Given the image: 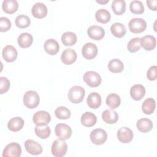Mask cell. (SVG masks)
I'll list each match as a JSON object with an SVG mask.
<instances>
[{
    "mask_svg": "<svg viewBox=\"0 0 157 157\" xmlns=\"http://www.w3.org/2000/svg\"><path fill=\"white\" fill-rule=\"evenodd\" d=\"M85 95L84 88L78 85H75L70 88L67 94L68 99L74 104H78L81 102Z\"/></svg>",
    "mask_w": 157,
    "mask_h": 157,
    "instance_id": "1",
    "label": "cell"
},
{
    "mask_svg": "<svg viewBox=\"0 0 157 157\" xmlns=\"http://www.w3.org/2000/svg\"><path fill=\"white\" fill-rule=\"evenodd\" d=\"M40 98L38 93L33 90L26 91L23 96L24 105L28 109H33L38 106Z\"/></svg>",
    "mask_w": 157,
    "mask_h": 157,
    "instance_id": "2",
    "label": "cell"
},
{
    "mask_svg": "<svg viewBox=\"0 0 157 157\" xmlns=\"http://www.w3.org/2000/svg\"><path fill=\"white\" fill-rule=\"evenodd\" d=\"M67 150L66 142L61 139L55 140L52 145L51 151L52 155L56 157H61L66 155Z\"/></svg>",
    "mask_w": 157,
    "mask_h": 157,
    "instance_id": "3",
    "label": "cell"
},
{
    "mask_svg": "<svg viewBox=\"0 0 157 157\" xmlns=\"http://www.w3.org/2000/svg\"><path fill=\"white\" fill-rule=\"evenodd\" d=\"M130 31L134 34L144 32L147 28V22L141 18H134L131 19L128 24Z\"/></svg>",
    "mask_w": 157,
    "mask_h": 157,
    "instance_id": "4",
    "label": "cell"
},
{
    "mask_svg": "<svg viewBox=\"0 0 157 157\" xmlns=\"http://www.w3.org/2000/svg\"><path fill=\"white\" fill-rule=\"evenodd\" d=\"M83 78L86 85L92 88L98 86L102 81L100 75L92 71L86 72L83 75Z\"/></svg>",
    "mask_w": 157,
    "mask_h": 157,
    "instance_id": "5",
    "label": "cell"
},
{
    "mask_svg": "<svg viewBox=\"0 0 157 157\" xmlns=\"http://www.w3.org/2000/svg\"><path fill=\"white\" fill-rule=\"evenodd\" d=\"M55 132L59 139L65 140L71 137L72 131L69 125L64 123H58L55 126Z\"/></svg>",
    "mask_w": 157,
    "mask_h": 157,
    "instance_id": "6",
    "label": "cell"
},
{
    "mask_svg": "<svg viewBox=\"0 0 157 157\" xmlns=\"http://www.w3.org/2000/svg\"><path fill=\"white\" fill-rule=\"evenodd\" d=\"M91 141L95 145H101L105 143L107 138V134L105 130L97 128L93 130L90 135Z\"/></svg>",
    "mask_w": 157,
    "mask_h": 157,
    "instance_id": "7",
    "label": "cell"
},
{
    "mask_svg": "<svg viewBox=\"0 0 157 157\" xmlns=\"http://www.w3.org/2000/svg\"><path fill=\"white\" fill-rule=\"evenodd\" d=\"M21 154V148L18 143L12 142L7 144L2 152L3 157H18Z\"/></svg>",
    "mask_w": 157,
    "mask_h": 157,
    "instance_id": "8",
    "label": "cell"
},
{
    "mask_svg": "<svg viewBox=\"0 0 157 157\" xmlns=\"http://www.w3.org/2000/svg\"><path fill=\"white\" fill-rule=\"evenodd\" d=\"M33 120L36 125L48 124L51 120V116L47 112L40 110L33 115Z\"/></svg>",
    "mask_w": 157,
    "mask_h": 157,
    "instance_id": "9",
    "label": "cell"
},
{
    "mask_svg": "<svg viewBox=\"0 0 157 157\" xmlns=\"http://www.w3.org/2000/svg\"><path fill=\"white\" fill-rule=\"evenodd\" d=\"M82 53L83 56L86 59H92L98 54L97 46L91 42L86 43L82 47Z\"/></svg>",
    "mask_w": 157,
    "mask_h": 157,
    "instance_id": "10",
    "label": "cell"
},
{
    "mask_svg": "<svg viewBox=\"0 0 157 157\" xmlns=\"http://www.w3.org/2000/svg\"><path fill=\"white\" fill-rule=\"evenodd\" d=\"M117 138L121 143H129L133 139V132L129 128L122 127L118 130Z\"/></svg>",
    "mask_w": 157,
    "mask_h": 157,
    "instance_id": "11",
    "label": "cell"
},
{
    "mask_svg": "<svg viewBox=\"0 0 157 157\" xmlns=\"http://www.w3.org/2000/svg\"><path fill=\"white\" fill-rule=\"evenodd\" d=\"M25 147L26 150L33 155H40L43 150L41 145L32 139H28L25 141Z\"/></svg>",
    "mask_w": 157,
    "mask_h": 157,
    "instance_id": "12",
    "label": "cell"
},
{
    "mask_svg": "<svg viewBox=\"0 0 157 157\" xmlns=\"http://www.w3.org/2000/svg\"><path fill=\"white\" fill-rule=\"evenodd\" d=\"M2 55L4 59L6 61L12 63L17 59L18 53L16 48L13 46L7 45L2 49Z\"/></svg>",
    "mask_w": 157,
    "mask_h": 157,
    "instance_id": "13",
    "label": "cell"
},
{
    "mask_svg": "<svg viewBox=\"0 0 157 157\" xmlns=\"http://www.w3.org/2000/svg\"><path fill=\"white\" fill-rule=\"evenodd\" d=\"M77 53L72 48L65 49L61 55L62 62L66 65L73 64L77 59Z\"/></svg>",
    "mask_w": 157,
    "mask_h": 157,
    "instance_id": "14",
    "label": "cell"
},
{
    "mask_svg": "<svg viewBox=\"0 0 157 157\" xmlns=\"http://www.w3.org/2000/svg\"><path fill=\"white\" fill-rule=\"evenodd\" d=\"M87 34L88 36L93 40H99L104 37L105 31L101 26L93 25L88 28Z\"/></svg>",
    "mask_w": 157,
    "mask_h": 157,
    "instance_id": "15",
    "label": "cell"
},
{
    "mask_svg": "<svg viewBox=\"0 0 157 157\" xmlns=\"http://www.w3.org/2000/svg\"><path fill=\"white\" fill-rule=\"evenodd\" d=\"M140 46L147 51L153 50L156 44V38L151 35H146L140 38Z\"/></svg>",
    "mask_w": 157,
    "mask_h": 157,
    "instance_id": "16",
    "label": "cell"
},
{
    "mask_svg": "<svg viewBox=\"0 0 157 157\" xmlns=\"http://www.w3.org/2000/svg\"><path fill=\"white\" fill-rule=\"evenodd\" d=\"M47 7L42 2H37L33 6L31 13L33 17L37 18H43L47 14Z\"/></svg>",
    "mask_w": 157,
    "mask_h": 157,
    "instance_id": "17",
    "label": "cell"
},
{
    "mask_svg": "<svg viewBox=\"0 0 157 157\" xmlns=\"http://www.w3.org/2000/svg\"><path fill=\"white\" fill-rule=\"evenodd\" d=\"M44 48L48 54L54 55L58 52L59 50V45L56 40L53 39H49L45 42Z\"/></svg>",
    "mask_w": 157,
    "mask_h": 157,
    "instance_id": "18",
    "label": "cell"
},
{
    "mask_svg": "<svg viewBox=\"0 0 157 157\" xmlns=\"http://www.w3.org/2000/svg\"><path fill=\"white\" fill-rule=\"evenodd\" d=\"M145 94V88L140 84L133 85L130 89V95L136 101L140 100Z\"/></svg>",
    "mask_w": 157,
    "mask_h": 157,
    "instance_id": "19",
    "label": "cell"
},
{
    "mask_svg": "<svg viewBox=\"0 0 157 157\" xmlns=\"http://www.w3.org/2000/svg\"><path fill=\"white\" fill-rule=\"evenodd\" d=\"M80 121L82 124L84 126L91 127L96 123L97 118L94 113L90 112H85L82 114Z\"/></svg>",
    "mask_w": 157,
    "mask_h": 157,
    "instance_id": "20",
    "label": "cell"
},
{
    "mask_svg": "<svg viewBox=\"0 0 157 157\" xmlns=\"http://www.w3.org/2000/svg\"><path fill=\"white\" fill-rule=\"evenodd\" d=\"M18 45L23 48L29 47L33 42V38L31 34L28 33H23L18 37L17 39Z\"/></svg>",
    "mask_w": 157,
    "mask_h": 157,
    "instance_id": "21",
    "label": "cell"
},
{
    "mask_svg": "<svg viewBox=\"0 0 157 157\" xmlns=\"http://www.w3.org/2000/svg\"><path fill=\"white\" fill-rule=\"evenodd\" d=\"M87 104L91 109H98L101 104V97L100 94L96 92L91 93L87 98Z\"/></svg>",
    "mask_w": 157,
    "mask_h": 157,
    "instance_id": "22",
    "label": "cell"
},
{
    "mask_svg": "<svg viewBox=\"0 0 157 157\" xmlns=\"http://www.w3.org/2000/svg\"><path fill=\"white\" fill-rule=\"evenodd\" d=\"M102 118L106 123L113 124L118 121V115L117 112L113 109H107L102 112Z\"/></svg>",
    "mask_w": 157,
    "mask_h": 157,
    "instance_id": "23",
    "label": "cell"
},
{
    "mask_svg": "<svg viewBox=\"0 0 157 157\" xmlns=\"http://www.w3.org/2000/svg\"><path fill=\"white\" fill-rule=\"evenodd\" d=\"M23 126L24 120H23V118L19 117H16L11 118L7 123L8 129L13 132H17L21 130Z\"/></svg>",
    "mask_w": 157,
    "mask_h": 157,
    "instance_id": "24",
    "label": "cell"
},
{
    "mask_svg": "<svg viewBox=\"0 0 157 157\" xmlns=\"http://www.w3.org/2000/svg\"><path fill=\"white\" fill-rule=\"evenodd\" d=\"M153 126L151 120L146 118L139 119L136 123V126L139 131L144 133L150 131L153 128Z\"/></svg>",
    "mask_w": 157,
    "mask_h": 157,
    "instance_id": "25",
    "label": "cell"
},
{
    "mask_svg": "<svg viewBox=\"0 0 157 157\" xmlns=\"http://www.w3.org/2000/svg\"><path fill=\"white\" fill-rule=\"evenodd\" d=\"M2 8L4 12L12 14L18 10V4L16 0H4L2 4Z\"/></svg>",
    "mask_w": 157,
    "mask_h": 157,
    "instance_id": "26",
    "label": "cell"
},
{
    "mask_svg": "<svg viewBox=\"0 0 157 157\" xmlns=\"http://www.w3.org/2000/svg\"><path fill=\"white\" fill-rule=\"evenodd\" d=\"M112 34L117 38H121L124 36L126 29L125 26L121 23H115L110 26Z\"/></svg>",
    "mask_w": 157,
    "mask_h": 157,
    "instance_id": "27",
    "label": "cell"
},
{
    "mask_svg": "<svg viewBox=\"0 0 157 157\" xmlns=\"http://www.w3.org/2000/svg\"><path fill=\"white\" fill-rule=\"evenodd\" d=\"M110 12L104 9H101L96 11L95 13V18L99 23L105 24L108 23L110 20Z\"/></svg>",
    "mask_w": 157,
    "mask_h": 157,
    "instance_id": "28",
    "label": "cell"
},
{
    "mask_svg": "<svg viewBox=\"0 0 157 157\" xmlns=\"http://www.w3.org/2000/svg\"><path fill=\"white\" fill-rule=\"evenodd\" d=\"M77 40V37L73 32H66L61 36V41L66 46H72L76 43Z\"/></svg>",
    "mask_w": 157,
    "mask_h": 157,
    "instance_id": "29",
    "label": "cell"
},
{
    "mask_svg": "<svg viewBox=\"0 0 157 157\" xmlns=\"http://www.w3.org/2000/svg\"><path fill=\"white\" fill-rule=\"evenodd\" d=\"M35 134L40 139H47L51 132L50 127L47 124L36 125L34 128Z\"/></svg>",
    "mask_w": 157,
    "mask_h": 157,
    "instance_id": "30",
    "label": "cell"
},
{
    "mask_svg": "<svg viewBox=\"0 0 157 157\" xmlns=\"http://www.w3.org/2000/svg\"><path fill=\"white\" fill-rule=\"evenodd\" d=\"M108 69L113 73H119L124 69V64L121 60L115 58L109 62Z\"/></svg>",
    "mask_w": 157,
    "mask_h": 157,
    "instance_id": "31",
    "label": "cell"
},
{
    "mask_svg": "<svg viewBox=\"0 0 157 157\" xmlns=\"http://www.w3.org/2000/svg\"><path fill=\"white\" fill-rule=\"evenodd\" d=\"M156 103L154 99L149 98L145 99L142 106L143 112L146 115H150L153 113L155 110Z\"/></svg>",
    "mask_w": 157,
    "mask_h": 157,
    "instance_id": "32",
    "label": "cell"
},
{
    "mask_svg": "<svg viewBox=\"0 0 157 157\" xmlns=\"http://www.w3.org/2000/svg\"><path fill=\"white\" fill-rule=\"evenodd\" d=\"M111 7L114 13L121 15L125 12L126 2L124 0H114L112 3Z\"/></svg>",
    "mask_w": 157,
    "mask_h": 157,
    "instance_id": "33",
    "label": "cell"
},
{
    "mask_svg": "<svg viewBox=\"0 0 157 157\" xmlns=\"http://www.w3.org/2000/svg\"><path fill=\"white\" fill-rule=\"evenodd\" d=\"M121 104V99L119 95L115 93L109 94L106 98V104L112 109L117 108Z\"/></svg>",
    "mask_w": 157,
    "mask_h": 157,
    "instance_id": "34",
    "label": "cell"
},
{
    "mask_svg": "<svg viewBox=\"0 0 157 157\" xmlns=\"http://www.w3.org/2000/svg\"><path fill=\"white\" fill-rule=\"evenodd\" d=\"M30 23L31 20L26 15H20L17 16L15 18V25L18 28L20 29H23L28 27Z\"/></svg>",
    "mask_w": 157,
    "mask_h": 157,
    "instance_id": "35",
    "label": "cell"
},
{
    "mask_svg": "<svg viewBox=\"0 0 157 157\" xmlns=\"http://www.w3.org/2000/svg\"><path fill=\"white\" fill-rule=\"evenodd\" d=\"M129 9L131 12L134 14H142L144 12V6L140 1L134 0L131 1Z\"/></svg>",
    "mask_w": 157,
    "mask_h": 157,
    "instance_id": "36",
    "label": "cell"
},
{
    "mask_svg": "<svg viewBox=\"0 0 157 157\" xmlns=\"http://www.w3.org/2000/svg\"><path fill=\"white\" fill-rule=\"evenodd\" d=\"M55 114L58 119L67 120L71 117V111L66 107L60 106L55 109Z\"/></svg>",
    "mask_w": 157,
    "mask_h": 157,
    "instance_id": "37",
    "label": "cell"
},
{
    "mask_svg": "<svg viewBox=\"0 0 157 157\" xmlns=\"http://www.w3.org/2000/svg\"><path fill=\"white\" fill-rule=\"evenodd\" d=\"M127 48L128 51L131 53H134L139 51L140 48V38L134 37L131 39L128 43Z\"/></svg>",
    "mask_w": 157,
    "mask_h": 157,
    "instance_id": "38",
    "label": "cell"
},
{
    "mask_svg": "<svg viewBox=\"0 0 157 157\" xmlns=\"http://www.w3.org/2000/svg\"><path fill=\"white\" fill-rule=\"evenodd\" d=\"M10 81L9 80L4 77H0V94H2L6 93L10 88Z\"/></svg>",
    "mask_w": 157,
    "mask_h": 157,
    "instance_id": "39",
    "label": "cell"
},
{
    "mask_svg": "<svg viewBox=\"0 0 157 157\" xmlns=\"http://www.w3.org/2000/svg\"><path fill=\"white\" fill-rule=\"evenodd\" d=\"M12 24L10 20L6 17H1L0 18V31L1 32H6L9 31L11 28Z\"/></svg>",
    "mask_w": 157,
    "mask_h": 157,
    "instance_id": "40",
    "label": "cell"
},
{
    "mask_svg": "<svg viewBox=\"0 0 157 157\" xmlns=\"http://www.w3.org/2000/svg\"><path fill=\"white\" fill-rule=\"evenodd\" d=\"M147 78L150 81L155 80L157 78V66H151L147 73Z\"/></svg>",
    "mask_w": 157,
    "mask_h": 157,
    "instance_id": "41",
    "label": "cell"
},
{
    "mask_svg": "<svg viewBox=\"0 0 157 157\" xmlns=\"http://www.w3.org/2000/svg\"><path fill=\"white\" fill-rule=\"evenodd\" d=\"M147 6L150 9L153 11L157 10V1L156 0H148L146 1Z\"/></svg>",
    "mask_w": 157,
    "mask_h": 157,
    "instance_id": "42",
    "label": "cell"
},
{
    "mask_svg": "<svg viewBox=\"0 0 157 157\" xmlns=\"http://www.w3.org/2000/svg\"><path fill=\"white\" fill-rule=\"evenodd\" d=\"M109 0H106L105 1H96V2L98 3H99V4H106L107 2H109Z\"/></svg>",
    "mask_w": 157,
    "mask_h": 157,
    "instance_id": "43",
    "label": "cell"
}]
</instances>
